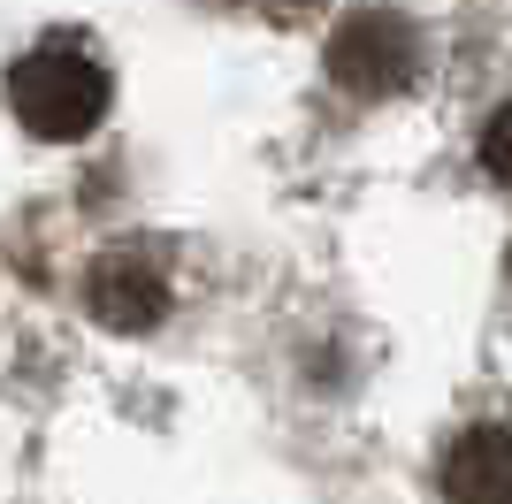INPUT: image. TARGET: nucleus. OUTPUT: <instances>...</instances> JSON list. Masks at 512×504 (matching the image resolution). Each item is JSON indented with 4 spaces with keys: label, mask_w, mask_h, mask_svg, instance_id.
Returning a JSON list of instances; mask_svg holds the SVG:
<instances>
[{
    "label": "nucleus",
    "mask_w": 512,
    "mask_h": 504,
    "mask_svg": "<svg viewBox=\"0 0 512 504\" xmlns=\"http://www.w3.org/2000/svg\"><path fill=\"white\" fill-rule=\"evenodd\" d=\"M329 77H337L344 92H360V100H390V92H406V84L421 77V39H413L398 16L367 8V16H352L337 39H329Z\"/></svg>",
    "instance_id": "2"
},
{
    "label": "nucleus",
    "mask_w": 512,
    "mask_h": 504,
    "mask_svg": "<svg viewBox=\"0 0 512 504\" xmlns=\"http://www.w3.org/2000/svg\"><path fill=\"white\" fill-rule=\"evenodd\" d=\"M85 298H92V314H100L107 329H153L161 306H169V275H161V260H153L146 245H115L100 268L85 275Z\"/></svg>",
    "instance_id": "3"
},
{
    "label": "nucleus",
    "mask_w": 512,
    "mask_h": 504,
    "mask_svg": "<svg viewBox=\"0 0 512 504\" xmlns=\"http://www.w3.org/2000/svg\"><path fill=\"white\" fill-rule=\"evenodd\" d=\"M482 161H490L497 184H512V107L490 115V130H482Z\"/></svg>",
    "instance_id": "5"
},
{
    "label": "nucleus",
    "mask_w": 512,
    "mask_h": 504,
    "mask_svg": "<svg viewBox=\"0 0 512 504\" xmlns=\"http://www.w3.org/2000/svg\"><path fill=\"white\" fill-rule=\"evenodd\" d=\"M8 107L31 138H85L107 115V69L77 39H46L8 69Z\"/></svg>",
    "instance_id": "1"
},
{
    "label": "nucleus",
    "mask_w": 512,
    "mask_h": 504,
    "mask_svg": "<svg viewBox=\"0 0 512 504\" xmlns=\"http://www.w3.org/2000/svg\"><path fill=\"white\" fill-rule=\"evenodd\" d=\"M444 504H512V428H467L436 466Z\"/></svg>",
    "instance_id": "4"
}]
</instances>
